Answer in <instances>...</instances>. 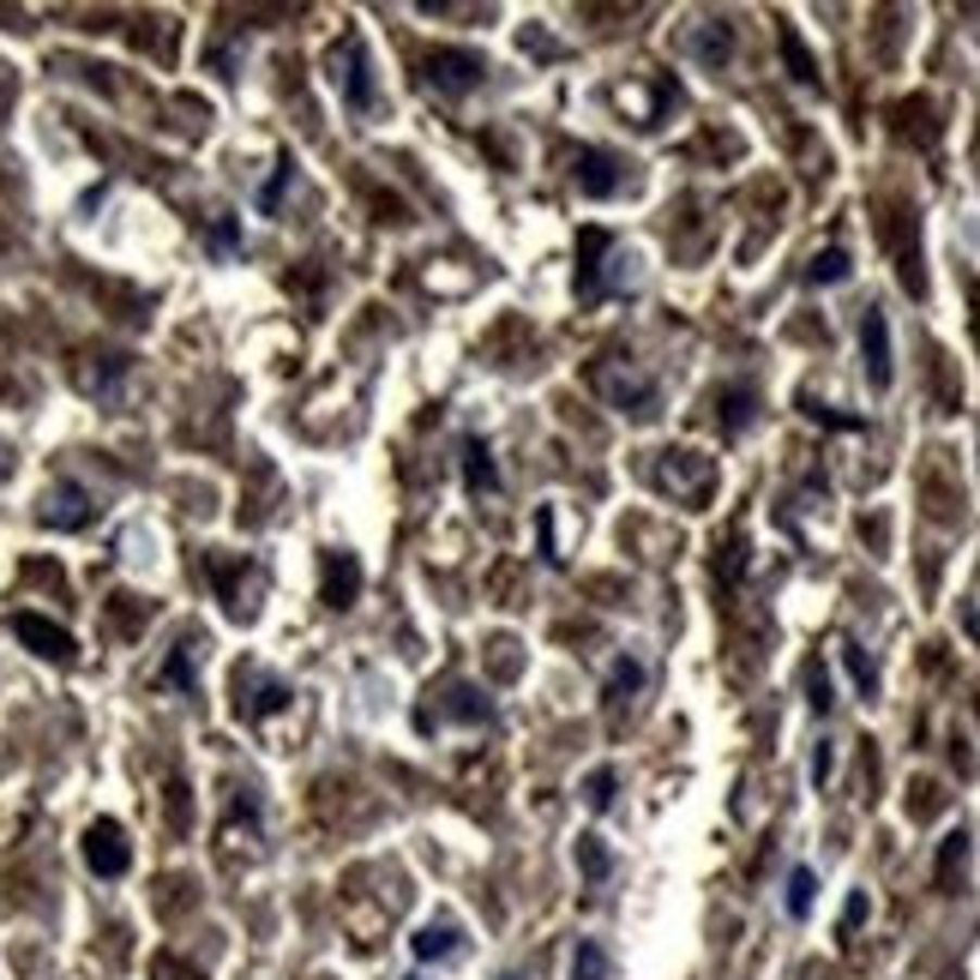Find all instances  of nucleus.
Returning <instances> with one entry per match:
<instances>
[{
  "mask_svg": "<svg viewBox=\"0 0 980 980\" xmlns=\"http://www.w3.org/2000/svg\"><path fill=\"white\" fill-rule=\"evenodd\" d=\"M728 49H734V37H728L723 25H709L704 37H698V54H704L709 66H723V61H728Z\"/></svg>",
  "mask_w": 980,
  "mask_h": 980,
  "instance_id": "16",
  "label": "nucleus"
},
{
  "mask_svg": "<svg viewBox=\"0 0 980 980\" xmlns=\"http://www.w3.org/2000/svg\"><path fill=\"white\" fill-rule=\"evenodd\" d=\"M571 980H607V951L595 939H578V951H571Z\"/></svg>",
  "mask_w": 980,
  "mask_h": 980,
  "instance_id": "11",
  "label": "nucleus"
},
{
  "mask_svg": "<svg viewBox=\"0 0 980 980\" xmlns=\"http://www.w3.org/2000/svg\"><path fill=\"white\" fill-rule=\"evenodd\" d=\"M746 422H752V391H728V434H740Z\"/></svg>",
  "mask_w": 980,
  "mask_h": 980,
  "instance_id": "22",
  "label": "nucleus"
},
{
  "mask_svg": "<svg viewBox=\"0 0 980 980\" xmlns=\"http://www.w3.org/2000/svg\"><path fill=\"white\" fill-rule=\"evenodd\" d=\"M578 866H583L590 878H607V849H602L595 837H578Z\"/></svg>",
  "mask_w": 980,
  "mask_h": 980,
  "instance_id": "20",
  "label": "nucleus"
},
{
  "mask_svg": "<svg viewBox=\"0 0 980 980\" xmlns=\"http://www.w3.org/2000/svg\"><path fill=\"white\" fill-rule=\"evenodd\" d=\"M91 517H97L91 493H85V488H73V481H66V488H54V493H49V505H42V524H49V529H85Z\"/></svg>",
  "mask_w": 980,
  "mask_h": 980,
  "instance_id": "3",
  "label": "nucleus"
},
{
  "mask_svg": "<svg viewBox=\"0 0 980 980\" xmlns=\"http://www.w3.org/2000/svg\"><path fill=\"white\" fill-rule=\"evenodd\" d=\"M410 980H422V975H410Z\"/></svg>",
  "mask_w": 980,
  "mask_h": 980,
  "instance_id": "26",
  "label": "nucleus"
},
{
  "mask_svg": "<svg viewBox=\"0 0 980 980\" xmlns=\"http://www.w3.org/2000/svg\"><path fill=\"white\" fill-rule=\"evenodd\" d=\"M235 241H241V229H235V223H217V235H211V247H217V253H223V247H235Z\"/></svg>",
  "mask_w": 980,
  "mask_h": 980,
  "instance_id": "25",
  "label": "nucleus"
},
{
  "mask_svg": "<svg viewBox=\"0 0 980 980\" xmlns=\"http://www.w3.org/2000/svg\"><path fill=\"white\" fill-rule=\"evenodd\" d=\"M410 951H415V963H439V956H457V951H464V932L445 927V920H434V927H422V932L410 939Z\"/></svg>",
  "mask_w": 980,
  "mask_h": 980,
  "instance_id": "6",
  "label": "nucleus"
},
{
  "mask_svg": "<svg viewBox=\"0 0 980 980\" xmlns=\"http://www.w3.org/2000/svg\"><path fill=\"white\" fill-rule=\"evenodd\" d=\"M842 662H849V674H854V686H860V698H872V692H878V668L866 662V650H860V644H842Z\"/></svg>",
  "mask_w": 980,
  "mask_h": 980,
  "instance_id": "14",
  "label": "nucleus"
},
{
  "mask_svg": "<svg viewBox=\"0 0 980 980\" xmlns=\"http://www.w3.org/2000/svg\"><path fill=\"white\" fill-rule=\"evenodd\" d=\"M860 362H866V386H872V391L896 386V349H890L884 307H866L860 313Z\"/></svg>",
  "mask_w": 980,
  "mask_h": 980,
  "instance_id": "1",
  "label": "nucleus"
},
{
  "mask_svg": "<svg viewBox=\"0 0 980 980\" xmlns=\"http://www.w3.org/2000/svg\"><path fill=\"white\" fill-rule=\"evenodd\" d=\"M632 692H644V662L619 656L614 674H607V698H632Z\"/></svg>",
  "mask_w": 980,
  "mask_h": 980,
  "instance_id": "12",
  "label": "nucleus"
},
{
  "mask_svg": "<svg viewBox=\"0 0 980 980\" xmlns=\"http://www.w3.org/2000/svg\"><path fill=\"white\" fill-rule=\"evenodd\" d=\"M13 632L25 638L37 656H49V662H73V638L61 632V626H49L42 614H13Z\"/></svg>",
  "mask_w": 980,
  "mask_h": 980,
  "instance_id": "4",
  "label": "nucleus"
},
{
  "mask_svg": "<svg viewBox=\"0 0 980 980\" xmlns=\"http://www.w3.org/2000/svg\"><path fill=\"white\" fill-rule=\"evenodd\" d=\"M849 272H854V259L842 253V247H825V253H818L813 265H806V284H842Z\"/></svg>",
  "mask_w": 980,
  "mask_h": 980,
  "instance_id": "10",
  "label": "nucleus"
},
{
  "mask_svg": "<svg viewBox=\"0 0 980 980\" xmlns=\"http://www.w3.org/2000/svg\"><path fill=\"white\" fill-rule=\"evenodd\" d=\"M963 860H968V837H963V830H951V837H944V854H939V878H944V884L956 878V866H963Z\"/></svg>",
  "mask_w": 980,
  "mask_h": 980,
  "instance_id": "15",
  "label": "nucleus"
},
{
  "mask_svg": "<svg viewBox=\"0 0 980 980\" xmlns=\"http://www.w3.org/2000/svg\"><path fill=\"white\" fill-rule=\"evenodd\" d=\"M163 680L168 686H181V692H193V650H175V656H168V668H163Z\"/></svg>",
  "mask_w": 980,
  "mask_h": 980,
  "instance_id": "19",
  "label": "nucleus"
},
{
  "mask_svg": "<svg viewBox=\"0 0 980 980\" xmlns=\"http://www.w3.org/2000/svg\"><path fill=\"white\" fill-rule=\"evenodd\" d=\"M614 788H619V776H614V770H595L590 782H583V800H590L595 813H602V806H614Z\"/></svg>",
  "mask_w": 980,
  "mask_h": 980,
  "instance_id": "17",
  "label": "nucleus"
},
{
  "mask_svg": "<svg viewBox=\"0 0 980 980\" xmlns=\"http://www.w3.org/2000/svg\"><path fill=\"white\" fill-rule=\"evenodd\" d=\"M362 73H367L362 42H349V73H343V97H349V109H367V103H374V78H362Z\"/></svg>",
  "mask_w": 980,
  "mask_h": 980,
  "instance_id": "9",
  "label": "nucleus"
},
{
  "mask_svg": "<svg viewBox=\"0 0 980 980\" xmlns=\"http://www.w3.org/2000/svg\"><path fill=\"white\" fill-rule=\"evenodd\" d=\"M85 860H91L97 878H121L133 866V849H127V830L115 825V818H97L91 830H85Z\"/></svg>",
  "mask_w": 980,
  "mask_h": 980,
  "instance_id": "2",
  "label": "nucleus"
},
{
  "mask_svg": "<svg viewBox=\"0 0 980 980\" xmlns=\"http://www.w3.org/2000/svg\"><path fill=\"white\" fill-rule=\"evenodd\" d=\"M464 488L469 493H493V488H500V464H493L488 439H464Z\"/></svg>",
  "mask_w": 980,
  "mask_h": 980,
  "instance_id": "5",
  "label": "nucleus"
},
{
  "mask_svg": "<svg viewBox=\"0 0 980 980\" xmlns=\"http://www.w3.org/2000/svg\"><path fill=\"white\" fill-rule=\"evenodd\" d=\"M813 903H818V872H813V866H794V872H788L782 908H788L794 920H806V915H813Z\"/></svg>",
  "mask_w": 980,
  "mask_h": 980,
  "instance_id": "7",
  "label": "nucleus"
},
{
  "mask_svg": "<svg viewBox=\"0 0 980 980\" xmlns=\"http://www.w3.org/2000/svg\"><path fill=\"white\" fill-rule=\"evenodd\" d=\"M866 915H872V903H866V890H854V896H849V908H842V932H854Z\"/></svg>",
  "mask_w": 980,
  "mask_h": 980,
  "instance_id": "23",
  "label": "nucleus"
},
{
  "mask_svg": "<svg viewBox=\"0 0 980 980\" xmlns=\"http://www.w3.org/2000/svg\"><path fill=\"white\" fill-rule=\"evenodd\" d=\"M825 776H830V740H818V752H813V782L825 788Z\"/></svg>",
  "mask_w": 980,
  "mask_h": 980,
  "instance_id": "24",
  "label": "nucleus"
},
{
  "mask_svg": "<svg viewBox=\"0 0 980 980\" xmlns=\"http://www.w3.org/2000/svg\"><path fill=\"white\" fill-rule=\"evenodd\" d=\"M505 980H512V975H505Z\"/></svg>",
  "mask_w": 980,
  "mask_h": 980,
  "instance_id": "27",
  "label": "nucleus"
},
{
  "mask_svg": "<svg viewBox=\"0 0 980 980\" xmlns=\"http://www.w3.org/2000/svg\"><path fill=\"white\" fill-rule=\"evenodd\" d=\"M349 595H355V560H349V554H331V590H325V602H331V607H349Z\"/></svg>",
  "mask_w": 980,
  "mask_h": 980,
  "instance_id": "13",
  "label": "nucleus"
},
{
  "mask_svg": "<svg viewBox=\"0 0 980 980\" xmlns=\"http://www.w3.org/2000/svg\"><path fill=\"white\" fill-rule=\"evenodd\" d=\"M806 692H813V709H818V716H825V709L837 704V698H830V674H825V662H813V668H806Z\"/></svg>",
  "mask_w": 980,
  "mask_h": 980,
  "instance_id": "21",
  "label": "nucleus"
},
{
  "mask_svg": "<svg viewBox=\"0 0 980 980\" xmlns=\"http://www.w3.org/2000/svg\"><path fill=\"white\" fill-rule=\"evenodd\" d=\"M782 54H788V66H794V78H806V85H813V78H818L813 54L800 49V37H794V30H782Z\"/></svg>",
  "mask_w": 980,
  "mask_h": 980,
  "instance_id": "18",
  "label": "nucleus"
},
{
  "mask_svg": "<svg viewBox=\"0 0 980 980\" xmlns=\"http://www.w3.org/2000/svg\"><path fill=\"white\" fill-rule=\"evenodd\" d=\"M607 391H614V403L626 415H650L656 410V386H650V379H602Z\"/></svg>",
  "mask_w": 980,
  "mask_h": 980,
  "instance_id": "8",
  "label": "nucleus"
}]
</instances>
